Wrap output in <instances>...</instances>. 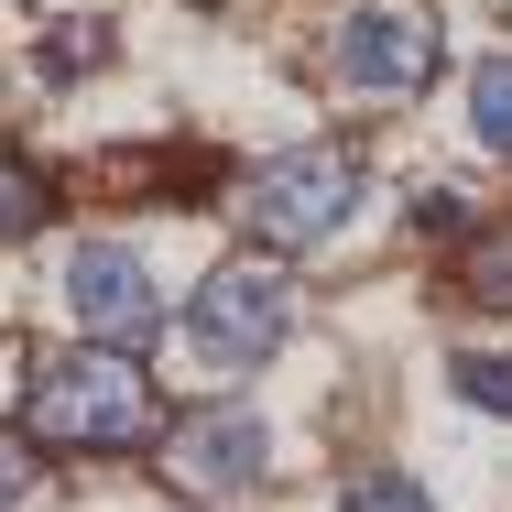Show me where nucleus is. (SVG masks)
I'll return each instance as SVG.
<instances>
[{"label": "nucleus", "mask_w": 512, "mask_h": 512, "mask_svg": "<svg viewBox=\"0 0 512 512\" xmlns=\"http://www.w3.org/2000/svg\"><path fill=\"white\" fill-rule=\"evenodd\" d=\"M22 502H33V436L0 425V512H22Z\"/></svg>", "instance_id": "nucleus-13"}, {"label": "nucleus", "mask_w": 512, "mask_h": 512, "mask_svg": "<svg viewBox=\"0 0 512 512\" xmlns=\"http://www.w3.org/2000/svg\"><path fill=\"white\" fill-rule=\"evenodd\" d=\"M338 512H436V502H425V480H404V469H360Z\"/></svg>", "instance_id": "nucleus-12"}, {"label": "nucleus", "mask_w": 512, "mask_h": 512, "mask_svg": "<svg viewBox=\"0 0 512 512\" xmlns=\"http://www.w3.org/2000/svg\"><path fill=\"white\" fill-rule=\"evenodd\" d=\"M99 55H109V22H44L33 33V77H55V88L99 77Z\"/></svg>", "instance_id": "nucleus-9"}, {"label": "nucleus", "mask_w": 512, "mask_h": 512, "mask_svg": "<svg viewBox=\"0 0 512 512\" xmlns=\"http://www.w3.org/2000/svg\"><path fill=\"white\" fill-rule=\"evenodd\" d=\"M164 393H153V371H142V349H55V360H33V382H22V436L33 447H66V458H131V447H153L164 436Z\"/></svg>", "instance_id": "nucleus-1"}, {"label": "nucleus", "mask_w": 512, "mask_h": 512, "mask_svg": "<svg viewBox=\"0 0 512 512\" xmlns=\"http://www.w3.org/2000/svg\"><path fill=\"white\" fill-rule=\"evenodd\" d=\"M44 207H55V175H44L22 142H0V251H11V240H33V229H44Z\"/></svg>", "instance_id": "nucleus-7"}, {"label": "nucleus", "mask_w": 512, "mask_h": 512, "mask_svg": "<svg viewBox=\"0 0 512 512\" xmlns=\"http://www.w3.org/2000/svg\"><path fill=\"white\" fill-rule=\"evenodd\" d=\"M327 66H338V88H360V99H414V88L436 77V11H425V0H360V11L327 33Z\"/></svg>", "instance_id": "nucleus-4"}, {"label": "nucleus", "mask_w": 512, "mask_h": 512, "mask_svg": "<svg viewBox=\"0 0 512 512\" xmlns=\"http://www.w3.org/2000/svg\"><path fill=\"white\" fill-rule=\"evenodd\" d=\"M66 306H77L88 338L142 349V338L164 327V284H153V262H142L131 240H77V251H66Z\"/></svg>", "instance_id": "nucleus-6"}, {"label": "nucleus", "mask_w": 512, "mask_h": 512, "mask_svg": "<svg viewBox=\"0 0 512 512\" xmlns=\"http://www.w3.org/2000/svg\"><path fill=\"white\" fill-rule=\"evenodd\" d=\"M349 207H360V153H349V142H284V153L251 164L240 229L273 240V251H316V240H338Z\"/></svg>", "instance_id": "nucleus-2"}, {"label": "nucleus", "mask_w": 512, "mask_h": 512, "mask_svg": "<svg viewBox=\"0 0 512 512\" xmlns=\"http://www.w3.org/2000/svg\"><path fill=\"white\" fill-rule=\"evenodd\" d=\"M284 338H295V284H284L273 262H218L197 284V306H186V349H197L218 382L262 371Z\"/></svg>", "instance_id": "nucleus-3"}, {"label": "nucleus", "mask_w": 512, "mask_h": 512, "mask_svg": "<svg viewBox=\"0 0 512 512\" xmlns=\"http://www.w3.org/2000/svg\"><path fill=\"white\" fill-rule=\"evenodd\" d=\"M458 120H469V142H480V153H512V55H480V66H469Z\"/></svg>", "instance_id": "nucleus-8"}, {"label": "nucleus", "mask_w": 512, "mask_h": 512, "mask_svg": "<svg viewBox=\"0 0 512 512\" xmlns=\"http://www.w3.org/2000/svg\"><path fill=\"white\" fill-rule=\"evenodd\" d=\"M447 382H458V404L512 414V360H502V349H458V360H447Z\"/></svg>", "instance_id": "nucleus-11"}, {"label": "nucleus", "mask_w": 512, "mask_h": 512, "mask_svg": "<svg viewBox=\"0 0 512 512\" xmlns=\"http://www.w3.org/2000/svg\"><path fill=\"white\" fill-rule=\"evenodd\" d=\"M458 295H469V306H491V316H512V229H491V240H469V251H458Z\"/></svg>", "instance_id": "nucleus-10"}, {"label": "nucleus", "mask_w": 512, "mask_h": 512, "mask_svg": "<svg viewBox=\"0 0 512 512\" xmlns=\"http://www.w3.org/2000/svg\"><path fill=\"white\" fill-rule=\"evenodd\" d=\"M164 469H175V491H197V502H229V491H262V469H273V436H262V414L251 404H207V414H164Z\"/></svg>", "instance_id": "nucleus-5"}]
</instances>
